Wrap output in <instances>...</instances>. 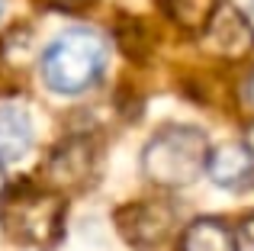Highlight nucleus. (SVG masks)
<instances>
[{"instance_id": "f8f14e48", "label": "nucleus", "mask_w": 254, "mask_h": 251, "mask_svg": "<svg viewBox=\"0 0 254 251\" xmlns=\"http://www.w3.org/2000/svg\"><path fill=\"white\" fill-rule=\"evenodd\" d=\"M245 100H248L251 107H254V74L248 77V84H245Z\"/></svg>"}, {"instance_id": "1a4fd4ad", "label": "nucleus", "mask_w": 254, "mask_h": 251, "mask_svg": "<svg viewBox=\"0 0 254 251\" xmlns=\"http://www.w3.org/2000/svg\"><path fill=\"white\" fill-rule=\"evenodd\" d=\"M180 251H235L232 248V232L219 219H196L184 232Z\"/></svg>"}, {"instance_id": "4468645a", "label": "nucleus", "mask_w": 254, "mask_h": 251, "mask_svg": "<svg viewBox=\"0 0 254 251\" xmlns=\"http://www.w3.org/2000/svg\"><path fill=\"white\" fill-rule=\"evenodd\" d=\"M0 193H3V164H0Z\"/></svg>"}, {"instance_id": "9b49d317", "label": "nucleus", "mask_w": 254, "mask_h": 251, "mask_svg": "<svg viewBox=\"0 0 254 251\" xmlns=\"http://www.w3.org/2000/svg\"><path fill=\"white\" fill-rule=\"evenodd\" d=\"M232 248L235 251H254V213L238 222L235 235H232Z\"/></svg>"}, {"instance_id": "9d476101", "label": "nucleus", "mask_w": 254, "mask_h": 251, "mask_svg": "<svg viewBox=\"0 0 254 251\" xmlns=\"http://www.w3.org/2000/svg\"><path fill=\"white\" fill-rule=\"evenodd\" d=\"M171 19L187 32H203L216 13L219 0H164Z\"/></svg>"}, {"instance_id": "6e6552de", "label": "nucleus", "mask_w": 254, "mask_h": 251, "mask_svg": "<svg viewBox=\"0 0 254 251\" xmlns=\"http://www.w3.org/2000/svg\"><path fill=\"white\" fill-rule=\"evenodd\" d=\"M32 148V123L23 107H0V161H19Z\"/></svg>"}, {"instance_id": "ddd939ff", "label": "nucleus", "mask_w": 254, "mask_h": 251, "mask_svg": "<svg viewBox=\"0 0 254 251\" xmlns=\"http://www.w3.org/2000/svg\"><path fill=\"white\" fill-rule=\"evenodd\" d=\"M245 148L254 155V123H251V129H248V138H245Z\"/></svg>"}, {"instance_id": "f03ea898", "label": "nucleus", "mask_w": 254, "mask_h": 251, "mask_svg": "<svg viewBox=\"0 0 254 251\" xmlns=\"http://www.w3.org/2000/svg\"><path fill=\"white\" fill-rule=\"evenodd\" d=\"M106 68V42L93 29L58 36L42 55V81L55 94H84Z\"/></svg>"}, {"instance_id": "0eeeda50", "label": "nucleus", "mask_w": 254, "mask_h": 251, "mask_svg": "<svg viewBox=\"0 0 254 251\" xmlns=\"http://www.w3.org/2000/svg\"><path fill=\"white\" fill-rule=\"evenodd\" d=\"M90 171H93V155H90V145L84 142L62 145L49 161V177L58 187H77L90 177Z\"/></svg>"}, {"instance_id": "39448f33", "label": "nucleus", "mask_w": 254, "mask_h": 251, "mask_svg": "<svg viewBox=\"0 0 254 251\" xmlns=\"http://www.w3.org/2000/svg\"><path fill=\"white\" fill-rule=\"evenodd\" d=\"M206 45H209V52H216V55L229 58V62H238V58H248L254 52V29L251 23L245 19L242 10H235V6H216V13H212L209 26H206Z\"/></svg>"}, {"instance_id": "2eb2a0df", "label": "nucleus", "mask_w": 254, "mask_h": 251, "mask_svg": "<svg viewBox=\"0 0 254 251\" xmlns=\"http://www.w3.org/2000/svg\"><path fill=\"white\" fill-rule=\"evenodd\" d=\"M0 10H3V3H0Z\"/></svg>"}, {"instance_id": "dca6fc26", "label": "nucleus", "mask_w": 254, "mask_h": 251, "mask_svg": "<svg viewBox=\"0 0 254 251\" xmlns=\"http://www.w3.org/2000/svg\"><path fill=\"white\" fill-rule=\"evenodd\" d=\"M251 6H254V0H251Z\"/></svg>"}, {"instance_id": "20e7f679", "label": "nucleus", "mask_w": 254, "mask_h": 251, "mask_svg": "<svg viewBox=\"0 0 254 251\" xmlns=\"http://www.w3.org/2000/svg\"><path fill=\"white\" fill-rule=\"evenodd\" d=\"M174 219H177V213H174L168 203L142 200V203H132V206L119 209L116 226H119V235H123L129 245L155 248L171 235Z\"/></svg>"}, {"instance_id": "f257e3e1", "label": "nucleus", "mask_w": 254, "mask_h": 251, "mask_svg": "<svg viewBox=\"0 0 254 251\" xmlns=\"http://www.w3.org/2000/svg\"><path fill=\"white\" fill-rule=\"evenodd\" d=\"M209 142L196 126H164L142 151V171L151 184L168 190L190 187L206 171Z\"/></svg>"}, {"instance_id": "423d86ee", "label": "nucleus", "mask_w": 254, "mask_h": 251, "mask_svg": "<svg viewBox=\"0 0 254 251\" xmlns=\"http://www.w3.org/2000/svg\"><path fill=\"white\" fill-rule=\"evenodd\" d=\"M206 174L212 177L216 187L242 190V187H248V184H254V155L238 142L219 145V148L209 151V158H206Z\"/></svg>"}, {"instance_id": "7ed1b4c3", "label": "nucleus", "mask_w": 254, "mask_h": 251, "mask_svg": "<svg viewBox=\"0 0 254 251\" xmlns=\"http://www.w3.org/2000/svg\"><path fill=\"white\" fill-rule=\"evenodd\" d=\"M0 222L6 235L29 248H52L62 239L64 203L55 190L45 187H13L0 200Z\"/></svg>"}]
</instances>
